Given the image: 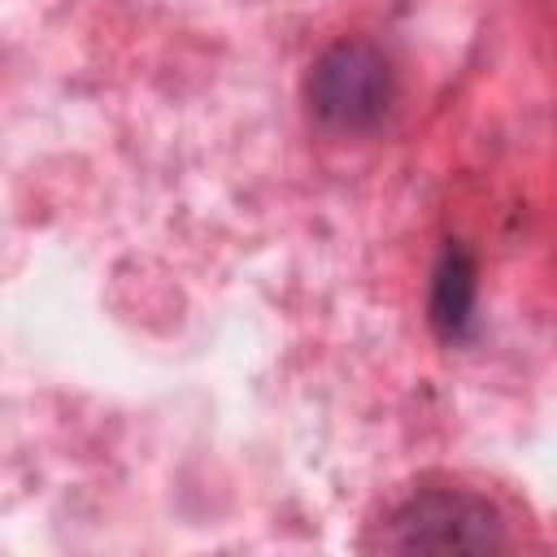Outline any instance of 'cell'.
<instances>
[{
	"label": "cell",
	"mask_w": 557,
	"mask_h": 557,
	"mask_svg": "<svg viewBox=\"0 0 557 557\" xmlns=\"http://www.w3.org/2000/svg\"><path fill=\"white\" fill-rule=\"evenodd\" d=\"M396 78L387 57L370 39H335L305 78L313 117L331 131H370L392 109Z\"/></svg>",
	"instance_id": "6da1fadb"
},
{
	"label": "cell",
	"mask_w": 557,
	"mask_h": 557,
	"mask_svg": "<svg viewBox=\"0 0 557 557\" xmlns=\"http://www.w3.org/2000/svg\"><path fill=\"white\" fill-rule=\"evenodd\" d=\"M505 544L509 535L496 505L457 487L409 496L383 535V548L392 553H500Z\"/></svg>",
	"instance_id": "7a4b0ae2"
},
{
	"label": "cell",
	"mask_w": 557,
	"mask_h": 557,
	"mask_svg": "<svg viewBox=\"0 0 557 557\" xmlns=\"http://www.w3.org/2000/svg\"><path fill=\"white\" fill-rule=\"evenodd\" d=\"M474 292H479L474 257L461 244H448L431 270V292H426V322L444 344L466 339L474 318Z\"/></svg>",
	"instance_id": "3957f363"
}]
</instances>
